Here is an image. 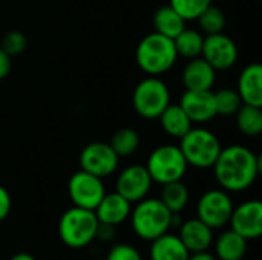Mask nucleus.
Returning a JSON list of instances; mask_svg holds the SVG:
<instances>
[{
    "instance_id": "72a5a7b5",
    "label": "nucleus",
    "mask_w": 262,
    "mask_h": 260,
    "mask_svg": "<svg viewBox=\"0 0 262 260\" xmlns=\"http://www.w3.org/2000/svg\"><path fill=\"white\" fill-rule=\"evenodd\" d=\"M11 72V55L0 48V80L6 78Z\"/></svg>"
},
{
    "instance_id": "473e14b6",
    "label": "nucleus",
    "mask_w": 262,
    "mask_h": 260,
    "mask_svg": "<svg viewBox=\"0 0 262 260\" xmlns=\"http://www.w3.org/2000/svg\"><path fill=\"white\" fill-rule=\"evenodd\" d=\"M117 227L114 225H107V224H101L98 222V227H97V233H95V239L101 241V242H111L115 234H117Z\"/></svg>"
},
{
    "instance_id": "bb28decb",
    "label": "nucleus",
    "mask_w": 262,
    "mask_h": 260,
    "mask_svg": "<svg viewBox=\"0 0 262 260\" xmlns=\"http://www.w3.org/2000/svg\"><path fill=\"white\" fill-rule=\"evenodd\" d=\"M213 101H215V110L216 115L221 116H233L238 109L243 106L241 97L235 89L226 87L213 93Z\"/></svg>"
},
{
    "instance_id": "0eeeda50",
    "label": "nucleus",
    "mask_w": 262,
    "mask_h": 260,
    "mask_svg": "<svg viewBox=\"0 0 262 260\" xmlns=\"http://www.w3.org/2000/svg\"><path fill=\"white\" fill-rule=\"evenodd\" d=\"M170 104V92L167 84L158 77L141 80L132 93V106L137 115L144 120H157Z\"/></svg>"
},
{
    "instance_id": "39448f33",
    "label": "nucleus",
    "mask_w": 262,
    "mask_h": 260,
    "mask_svg": "<svg viewBox=\"0 0 262 260\" xmlns=\"http://www.w3.org/2000/svg\"><path fill=\"white\" fill-rule=\"evenodd\" d=\"M180 150L186 158L187 166L195 169H212L223 146L218 136L204 127H192L180 138Z\"/></svg>"
},
{
    "instance_id": "1a4fd4ad",
    "label": "nucleus",
    "mask_w": 262,
    "mask_h": 260,
    "mask_svg": "<svg viewBox=\"0 0 262 260\" xmlns=\"http://www.w3.org/2000/svg\"><path fill=\"white\" fill-rule=\"evenodd\" d=\"M68 193L75 207L95 210V207L106 195V187L101 178L84 170H78L71 176L68 182Z\"/></svg>"
},
{
    "instance_id": "f8f14e48",
    "label": "nucleus",
    "mask_w": 262,
    "mask_h": 260,
    "mask_svg": "<svg viewBox=\"0 0 262 260\" xmlns=\"http://www.w3.org/2000/svg\"><path fill=\"white\" fill-rule=\"evenodd\" d=\"M152 178L146 169V166L134 164L120 172L115 182V192L127 199L130 204H135L144 198H147L152 188Z\"/></svg>"
},
{
    "instance_id": "2eb2a0df",
    "label": "nucleus",
    "mask_w": 262,
    "mask_h": 260,
    "mask_svg": "<svg viewBox=\"0 0 262 260\" xmlns=\"http://www.w3.org/2000/svg\"><path fill=\"white\" fill-rule=\"evenodd\" d=\"M130 210H132V204L127 199H124L121 195L114 192V193H106L103 196L100 204L95 207L94 213L98 222L118 227L129 219Z\"/></svg>"
},
{
    "instance_id": "6ab92c4d",
    "label": "nucleus",
    "mask_w": 262,
    "mask_h": 260,
    "mask_svg": "<svg viewBox=\"0 0 262 260\" xmlns=\"http://www.w3.org/2000/svg\"><path fill=\"white\" fill-rule=\"evenodd\" d=\"M189 250L178 238V234H170L169 231L160 238L150 241L149 257L150 260H189Z\"/></svg>"
},
{
    "instance_id": "a211bd4d",
    "label": "nucleus",
    "mask_w": 262,
    "mask_h": 260,
    "mask_svg": "<svg viewBox=\"0 0 262 260\" xmlns=\"http://www.w3.org/2000/svg\"><path fill=\"white\" fill-rule=\"evenodd\" d=\"M238 95L243 104L262 106V66L252 63L243 69L238 78Z\"/></svg>"
},
{
    "instance_id": "b1692460",
    "label": "nucleus",
    "mask_w": 262,
    "mask_h": 260,
    "mask_svg": "<svg viewBox=\"0 0 262 260\" xmlns=\"http://www.w3.org/2000/svg\"><path fill=\"white\" fill-rule=\"evenodd\" d=\"M203 43H204V35L196 29H187V28H184L173 38V44H175L178 57L181 55L189 60L201 57Z\"/></svg>"
},
{
    "instance_id": "ddd939ff",
    "label": "nucleus",
    "mask_w": 262,
    "mask_h": 260,
    "mask_svg": "<svg viewBox=\"0 0 262 260\" xmlns=\"http://www.w3.org/2000/svg\"><path fill=\"white\" fill-rule=\"evenodd\" d=\"M230 230L247 241H255L262 234V202L250 199L233 207L230 216Z\"/></svg>"
},
{
    "instance_id": "6e6552de",
    "label": "nucleus",
    "mask_w": 262,
    "mask_h": 260,
    "mask_svg": "<svg viewBox=\"0 0 262 260\" xmlns=\"http://www.w3.org/2000/svg\"><path fill=\"white\" fill-rule=\"evenodd\" d=\"M233 207V201L226 190L212 188L198 199L196 218L212 230H220L229 224Z\"/></svg>"
},
{
    "instance_id": "c756f323",
    "label": "nucleus",
    "mask_w": 262,
    "mask_h": 260,
    "mask_svg": "<svg viewBox=\"0 0 262 260\" xmlns=\"http://www.w3.org/2000/svg\"><path fill=\"white\" fill-rule=\"evenodd\" d=\"M26 44H28V40H26L23 32H20V31H9L8 34H5L0 48L8 55L14 57V55L23 54V51L26 49Z\"/></svg>"
},
{
    "instance_id": "423d86ee",
    "label": "nucleus",
    "mask_w": 262,
    "mask_h": 260,
    "mask_svg": "<svg viewBox=\"0 0 262 260\" xmlns=\"http://www.w3.org/2000/svg\"><path fill=\"white\" fill-rule=\"evenodd\" d=\"M187 162L181 150L175 144H163L152 150L147 158L146 169L157 184H169L181 181L187 172Z\"/></svg>"
},
{
    "instance_id": "c85d7f7f",
    "label": "nucleus",
    "mask_w": 262,
    "mask_h": 260,
    "mask_svg": "<svg viewBox=\"0 0 262 260\" xmlns=\"http://www.w3.org/2000/svg\"><path fill=\"white\" fill-rule=\"evenodd\" d=\"M169 5L187 21L196 20L198 15L212 5V0H169Z\"/></svg>"
},
{
    "instance_id": "9b49d317",
    "label": "nucleus",
    "mask_w": 262,
    "mask_h": 260,
    "mask_svg": "<svg viewBox=\"0 0 262 260\" xmlns=\"http://www.w3.org/2000/svg\"><path fill=\"white\" fill-rule=\"evenodd\" d=\"M201 57L215 69L226 70L235 66L238 61V46L226 34H209L204 37Z\"/></svg>"
},
{
    "instance_id": "5701e85b",
    "label": "nucleus",
    "mask_w": 262,
    "mask_h": 260,
    "mask_svg": "<svg viewBox=\"0 0 262 260\" xmlns=\"http://www.w3.org/2000/svg\"><path fill=\"white\" fill-rule=\"evenodd\" d=\"M189 199H190V193L183 181H173L164 184L161 188L160 201L169 208L170 213H181L189 204Z\"/></svg>"
},
{
    "instance_id": "4be33fe9",
    "label": "nucleus",
    "mask_w": 262,
    "mask_h": 260,
    "mask_svg": "<svg viewBox=\"0 0 262 260\" xmlns=\"http://www.w3.org/2000/svg\"><path fill=\"white\" fill-rule=\"evenodd\" d=\"M154 26H155V32L173 40L186 28V20L170 5H166L155 11Z\"/></svg>"
},
{
    "instance_id": "393cba45",
    "label": "nucleus",
    "mask_w": 262,
    "mask_h": 260,
    "mask_svg": "<svg viewBox=\"0 0 262 260\" xmlns=\"http://www.w3.org/2000/svg\"><path fill=\"white\" fill-rule=\"evenodd\" d=\"M236 127L247 136H258L262 132V110L259 106L243 104L235 113Z\"/></svg>"
},
{
    "instance_id": "aec40b11",
    "label": "nucleus",
    "mask_w": 262,
    "mask_h": 260,
    "mask_svg": "<svg viewBox=\"0 0 262 260\" xmlns=\"http://www.w3.org/2000/svg\"><path fill=\"white\" fill-rule=\"evenodd\" d=\"M247 239L233 230H227L215 241V256L218 260H243L247 254Z\"/></svg>"
},
{
    "instance_id": "c9c22d12",
    "label": "nucleus",
    "mask_w": 262,
    "mask_h": 260,
    "mask_svg": "<svg viewBox=\"0 0 262 260\" xmlns=\"http://www.w3.org/2000/svg\"><path fill=\"white\" fill-rule=\"evenodd\" d=\"M9 260H37L34 256H31L29 253H17L14 254Z\"/></svg>"
},
{
    "instance_id": "f704fd0d",
    "label": "nucleus",
    "mask_w": 262,
    "mask_h": 260,
    "mask_svg": "<svg viewBox=\"0 0 262 260\" xmlns=\"http://www.w3.org/2000/svg\"><path fill=\"white\" fill-rule=\"evenodd\" d=\"M189 260H218L216 256H213L209 251H200V253H190Z\"/></svg>"
},
{
    "instance_id": "7ed1b4c3",
    "label": "nucleus",
    "mask_w": 262,
    "mask_h": 260,
    "mask_svg": "<svg viewBox=\"0 0 262 260\" xmlns=\"http://www.w3.org/2000/svg\"><path fill=\"white\" fill-rule=\"evenodd\" d=\"M172 213L160 198H144L130 210V227L143 241H154L170 230Z\"/></svg>"
},
{
    "instance_id": "2f4dec72",
    "label": "nucleus",
    "mask_w": 262,
    "mask_h": 260,
    "mask_svg": "<svg viewBox=\"0 0 262 260\" xmlns=\"http://www.w3.org/2000/svg\"><path fill=\"white\" fill-rule=\"evenodd\" d=\"M11 207H12L11 195H9V192L3 185H0V222L5 221L9 216Z\"/></svg>"
},
{
    "instance_id": "dca6fc26",
    "label": "nucleus",
    "mask_w": 262,
    "mask_h": 260,
    "mask_svg": "<svg viewBox=\"0 0 262 260\" xmlns=\"http://www.w3.org/2000/svg\"><path fill=\"white\" fill-rule=\"evenodd\" d=\"M181 78L186 90H212L216 70L203 57H196L184 66Z\"/></svg>"
},
{
    "instance_id": "9d476101",
    "label": "nucleus",
    "mask_w": 262,
    "mask_h": 260,
    "mask_svg": "<svg viewBox=\"0 0 262 260\" xmlns=\"http://www.w3.org/2000/svg\"><path fill=\"white\" fill-rule=\"evenodd\" d=\"M81 170L98 178H107L115 173L120 158L109 143H91L83 147L78 156Z\"/></svg>"
},
{
    "instance_id": "f03ea898",
    "label": "nucleus",
    "mask_w": 262,
    "mask_h": 260,
    "mask_svg": "<svg viewBox=\"0 0 262 260\" xmlns=\"http://www.w3.org/2000/svg\"><path fill=\"white\" fill-rule=\"evenodd\" d=\"M178 54L173 40L158 32H150L143 37L135 51L138 67L152 77L167 72L177 63Z\"/></svg>"
},
{
    "instance_id": "20e7f679",
    "label": "nucleus",
    "mask_w": 262,
    "mask_h": 260,
    "mask_svg": "<svg viewBox=\"0 0 262 260\" xmlns=\"http://www.w3.org/2000/svg\"><path fill=\"white\" fill-rule=\"evenodd\" d=\"M97 227L98 219L94 210L74 205L61 215L58 221V236L66 247L81 250L95 241Z\"/></svg>"
},
{
    "instance_id": "7c9ffc66",
    "label": "nucleus",
    "mask_w": 262,
    "mask_h": 260,
    "mask_svg": "<svg viewBox=\"0 0 262 260\" xmlns=\"http://www.w3.org/2000/svg\"><path fill=\"white\" fill-rule=\"evenodd\" d=\"M106 260H143L140 251L129 245V244H115L107 256H106Z\"/></svg>"
},
{
    "instance_id": "a878e982",
    "label": "nucleus",
    "mask_w": 262,
    "mask_h": 260,
    "mask_svg": "<svg viewBox=\"0 0 262 260\" xmlns=\"http://www.w3.org/2000/svg\"><path fill=\"white\" fill-rule=\"evenodd\" d=\"M109 146L112 147V150L118 155V158H124V156H130L134 155L138 147H140V135L130 129V127H123L118 129L112 138Z\"/></svg>"
},
{
    "instance_id": "cd10ccee",
    "label": "nucleus",
    "mask_w": 262,
    "mask_h": 260,
    "mask_svg": "<svg viewBox=\"0 0 262 260\" xmlns=\"http://www.w3.org/2000/svg\"><path fill=\"white\" fill-rule=\"evenodd\" d=\"M198 25L203 32L209 34H218L223 32L226 28V15L221 8L209 5L200 15H198Z\"/></svg>"
},
{
    "instance_id": "4468645a",
    "label": "nucleus",
    "mask_w": 262,
    "mask_h": 260,
    "mask_svg": "<svg viewBox=\"0 0 262 260\" xmlns=\"http://www.w3.org/2000/svg\"><path fill=\"white\" fill-rule=\"evenodd\" d=\"M192 123H207L216 116L212 90H186L180 101Z\"/></svg>"
},
{
    "instance_id": "f3484780",
    "label": "nucleus",
    "mask_w": 262,
    "mask_h": 260,
    "mask_svg": "<svg viewBox=\"0 0 262 260\" xmlns=\"http://www.w3.org/2000/svg\"><path fill=\"white\" fill-rule=\"evenodd\" d=\"M178 238L183 241L189 253L209 251L213 244V230L201 222L198 218L184 221L180 225Z\"/></svg>"
},
{
    "instance_id": "412c9836",
    "label": "nucleus",
    "mask_w": 262,
    "mask_h": 260,
    "mask_svg": "<svg viewBox=\"0 0 262 260\" xmlns=\"http://www.w3.org/2000/svg\"><path fill=\"white\" fill-rule=\"evenodd\" d=\"M161 129L172 138H183L192 127L193 123L190 121V118L186 115V112L181 109L180 104H169L163 113L158 116Z\"/></svg>"
},
{
    "instance_id": "f257e3e1",
    "label": "nucleus",
    "mask_w": 262,
    "mask_h": 260,
    "mask_svg": "<svg viewBox=\"0 0 262 260\" xmlns=\"http://www.w3.org/2000/svg\"><path fill=\"white\" fill-rule=\"evenodd\" d=\"M212 169L223 190L239 193L255 184L261 172V158L249 147L235 144L221 149Z\"/></svg>"
}]
</instances>
